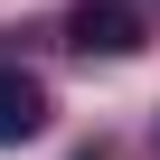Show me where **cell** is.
Here are the masks:
<instances>
[{
    "instance_id": "1",
    "label": "cell",
    "mask_w": 160,
    "mask_h": 160,
    "mask_svg": "<svg viewBox=\"0 0 160 160\" xmlns=\"http://www.w3.org/2000/svg\"><path fill=\"white\" fill-rule=\"evenodd\" d=\"M66 38L85 57H132L141 47V10H122V0H75L66 10Z\"/></svg>"
},
{
    "instance_id": "2",
    "label": "cell",
    "mask_w": 160,
    "mask_h": 160,
    "mask_svg": "<svg viewBox=\"0 0 160 160\" xmlns=\"http://www.w3.org/2000/svg\"><path fill=\"white\" fill-rule=\"evenodd\" d=\"M38 132H47V85L0 66V141H38Z\"/></svg>"
}]
</instances>
